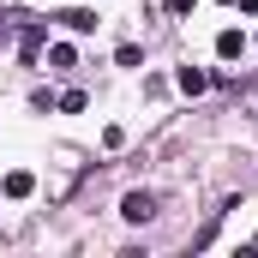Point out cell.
Listing matches in <instances>:
<instances>
[{
	"instance_id": "6da1fadb",
	"label": "cell",
	"mask_w": 258,
	"mask_h": 258,
	"mask_svg": "<svg viewBox=\"0 0 258 258\" xmlns=\"http://www.w3.org/2000/svg\"><path fill=\"white\" fill-rule=\"evenodd\" d=\"M120 216H126V222H150V216H156V198L150 192H126L120 198Z\"/></svg>"
},
{
	"instance_id": "7a4b0ae2",
	"label": "cell",
	"mask_w": 258,
	"mask_h": 258,
	"mask_svg": "<svg viewBox=\"0 0 258 258\" xmlns=\"http://www.w3.org/2000/svg\"><path fill=\"white\" fill-rule=\"evenodd\" d=\"M0 192H6V198H30V192H36V174H30V168H12V174L0 180Z\"/></svg>"
},
{
	"instance_id": "3957f363",
	"label": "cell",
	"mask_w": 258,
	"mask_h": 258,
	"mask_svg": "<svg viewBox=\"0 0 258 258\" xmlns=\"http://www.w3.org/2000/svg\"><path fill=\"white\" fill-rule=\"evenodd\" d=\"M60 24L84 36V30H96V12H90V6H66V12H60Z\"/></svg>"
},
{
	"instance_id": "277c9868",
	"label": "cell",
	"mask_w": 258,
	"mask_h": 258,
	"mask_svg": "<svg viewBox=\"0 0 258 258\" xmlns=\"http://www.w3.org/2000/svg\"><path fill=\"white\" fill-rule=\"evenodd\" d=\"M216 54H222V60H240V54H246V36H240V30H222V36H216Z\"/></svg>"
},
{
	"instance_id": "5b68a950",
	"label": "cell",
	"mask_w": 258,
	"mask_h": 258,
	"mask_svg": "<svg viewBox=\"0 0 258 258\" xmlns=\"http://www.w3.org/2000/svg\"><path fill=\"white\" fill-rule=\"evenodd\" d=\"M180 90H186V96L210 90V72H198V66H180Z\"/></svg>"
},
{
	"instance_id": "8992f818",
	"label": "cell",
	"mask_w": 258,
	"mask_h": 258,
	"mask_svg": "<svg viewBox=\"0 0 258 258\" xmlns=\"http://www.w3.org/2000/svg\"><path fill=\"white\" fill-rule=\"evenodd\" d=\"M162 6H168L174 18H186V12H192V0H162Z\"/></svg>"
}]
</instances>
